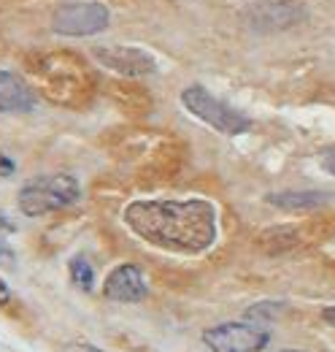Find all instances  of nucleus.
<instances>
[{"label": "nucleus", "mask_w": 335, "mask_h": 352, "mask_svg": "<svg viewBox=\"0 0 335 352\" xmlns=\"http://www.w3.org/2000/svg\"><path fill=\"white\" fill-rule=\"evenodd\" d=\"M95 57L106 68H111V71H117L122 76H152L157 71L154 57L149 52L132 49V46H97Z\"/></svg>", "instance_id": "nucleus-8"}, {"label": "nucleus", "mask_w": 335, "mask_h": 352, "mask_svg": "<svg viewBox=\"0 0 335 352\" xmlns=\"http://www.w3.org/2000/svg\"><path fill=\"white\" fill-rule=\"evenodd\" d=\"M108 8L103 3H92V0H84V3H65L54 11V30L60 36H71V38H79V36H95V33H103L108 28Z\"/></svg>", "instance_id": "nucleus-6"}, {"label": "nucleus", "mask_w": 335, "mask_h": 352, "mask_svg": "<svg viewBox=\"0 0 335 352\" xmlns=\"http://www.w3.org/2000/svg\"><path fill=\"white\" fill-rule=\"evenodd\" d=\"M305 22V8L294 0H257L244 8V25L254 33H281Z\"/></svg>", "instance_id": "nucleus-4"}, {"label": "nucleus", "mask_w": 335, "mask_h": 352, "mask_svg": "<svg viewBox=\"0 0 335 352\" xmlns=\"http://www.w3.org/2000/svg\"><path fill=\"white\" fill-rule=\"evenodd\" d=\"M284 309V304H276V301H259V304H254L244 311V317L249 320V322H270V320H276V314Z\"/></svg>", "instance_id": "nucleus-12"}, {"label": "nucleus", "mask_w": 335, "mask_h": 352, "mask_svg": "<svg viewBox=\"0 0 335 352\" xmlns=\"http://www.w3.org/2000/svg\"><path fill=\"white\" fill-rule=\"evenodd\" d=\"M122 220L138 239L181 255H200L216 241V209L203 198L132 201Z\"/></svg>", "instance_id": "nucleus-1"}, {"label": "nucleus", "mask_w": 335, "mask_h": 352, "mask_svg": "<svg viewBox=\"0 0 335 352\" xmlns=\"http://www.w3.org/2000/svg\"><path fill=\"white\" fill-rule=\"evenodd\" d=\"M65 352H103L100 347H95V344H71Z\"/></svg>", "instance_id": "nucleus-16"}, {"label": "nucleus", "mask_w": 335, "mask_h": 352, "mask_svg": "<svg viewBox=\"0 0 335 352\" xmlns=\"http://www.w3.org/2000/svg\"><path fill=\"white\" fill-rule=\"evenodd\" d=\"M322 168L327 171V174H333L335 176V149H330L325 157H322Z\"/></svg>", "instance_id": "nucleus-15"}, {"label": "nucleus", "mask_w": 335, "mask_h": 352, "mask_svg": "<svg viewBox=\"0 0 335 352\" xmlns=\"http://www.w3.org/2000/svg\"><path fill=\"white\" fill-rule=\"evenodd\" d=\"M68 274H71V282L84 290V293H89L92 287H95V271H92V265L86 258L82 255H76V258H71V263H68Z\"/></svg>", "instance_id": "nucleus-11"}, {"label": "nucleus", "mask_w": 335, "mask_h": 352, "mask_svg": "<svg viewBox=\"0 0 335 352\" xmlns=\"http://www.w3.org/2000/svg\"><path fill=\"white\" fill-rule=\"evenodd\" d=\"M279 352H303V350H279Z\"/></svg>", "instance_id": "nucleus-19"}, {"label": "nucleus", "mask_w": 335, "mask_h": 352, "mask_svg": "<svg viewBox=\"0 0 335 352\" xmlns=\"http://www.w3.org/2000/svg\"><path fill=\"white\" fill-rule=\"evenodd\" d=\"M181 103L189 114H195L200 122L211 125L213 131L224 133V135H241L251 128V120L246 114L235 111L233 106L222 103L219 98H213L209 89L200 85H192L181 92Z\"/></svg>", "instance_id": "nucleus-3"}, {"label": "nucleus", "mask_w": 335, "mask_h": 352, "mask_svg": "<svg viewBox=\"0 0 335 352\" xmlns=\"http://www.w3.org/2000/svg\"><path fill=\"white\" fill-rule=\"evenodd\" d=\"M14 171H16V163L5 152H0V176H11Z\"/></svg>", "instance_id": "nucleus-14"}, {"label": "nucleus", "mask_w": 335, "mask_h": 352, "mask_svg": "<svg viewBox=\"0 0 335 352\" xmlns=\"http://www.w3.org/2000/svg\"><path fill=\"white\" fill-rule=\"evenodd\" d=\"M203 344L211 352H259L270 344V331L254 322H222L203 331Z\"/></svg>", "instance_id": "nucleus-5"}, {"label": "nucleus", "mask_w": 335, "mask_h": 352, "mask_svg": "<svg viewBox=\"0 0 335 352\" xmlns=\"http://www.w3.org/2000/svg\"><path fill=\"white\" fill-rule=\"evenodd\" d=\"M8 233H14V225L0 214V261H11L14 258V250L8 244Z\"/></svg>", "instance_id": "nucleus-13"}, {"label": "nucleus", "mask_w": 335, "mask_h": 352, "mask_svg": "<svg viewBox=\"0 0 335 352\" xmlns=\"http://www.w3.org/2000/svg\"><path fill=\"white\" fill-rule=\"evenodd\" d=\"M149 293L146 287V279H143V271L132 263L117 265L106 282H103V298L106 301H117V304H138L143 301Z\"/></svg>", "instance_id": "nucleus-7"}, {"label": "nucleus", "mask_w": 335, "mask_h": 352, "mask_svg": "<svg viewBox=\"0 0 335 352\" xmlns=\"http://www.w3.org/2000/svg\"><path fill=\"white\" fill-rule=\"evenodd\" d=\"M38 106L36 92L11 71H0V114H27Z\"/></svg>", "instance_id": "nucleus-9"}, {"label": "nucleus", "mask_w": 335, "mask_h": 352, "mask_svg": "<svg viewBox=\"0 0 335 352\" xmlns=\"http://www.w3.org/2000/svg\"><path fill=\"white\" fill-rule=\"evenodd\" d=\"M265 201L270 206H276V209H284V212H303V209H316V206L327 204L330 195L327 192H316V190H300V192L287 190V192H273Z\"/></svg>", "instance_id": "nucleus-10"}, {"label": "nucleus", "mask_w": 335, "mask_h": 352, "mask_svg": "<svg viewBox=\"0 0 335 352\" xmlns=\"http://www.w3.org/2000/svg\"><path fill=\"white\" fill-rule=\"evenodd\" d=\"M79 198H82V184L76 176L46 174L22 184L16 195V206L27 217H43V214L73 206Z\"/></svg>", "instance_id": "nucleus-2"}, {"label": "nucleus", "mask_w": 335, "mask_h": 352, "mask_svg": "<svg viewBox=\"0 0 335 352\" xmlns=\"http://www.w3.org/2000/svg\"><path fill=\"white\" fill-rule=\"evenodd\" d=\"M8 301H11V287L0 279V304H8Z\"/></svg>", "instance_id": "nucleus-17"}, {"label": "nucleus", "mask_w": 335, "mask_h": 352, "mask_svg": "<svg viewBox=\"0 0 335 352\" xmlns=\"http://www.w3.org/2000/svg\"><path fill=\"white\" fill-rule=\"evenodd\" d=\"M322 317H325V322H327V325H333L335 328V307L322 309Z\"/></svg>", "instance_id": "nucleus-18"}]
</instances>
